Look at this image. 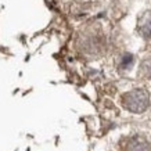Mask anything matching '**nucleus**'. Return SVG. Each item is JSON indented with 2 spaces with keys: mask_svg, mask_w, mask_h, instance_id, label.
Segmentation results:
<instances>
[{
  "mask_svg": "<svg viewBox=\"0 0 151 151\" xmlns=\"http://www.w3.org/2000/svg\"><path fill=\"white\" fill-rule=\"evenodd\" d=\"M124 107L132 112H143L148 105V94L143 89H136L126 93L122 99Z\"/></svg>",
  "mask_w": 151,
  "mask_h": 151,
  "instance_id": "nucleus-1",
  "label": "nucleus"
},
{
  "mask_svg": "<svg viewBox=\"0 0 151 151\" xmlns=\"http://www.w3.org/2000/svg\"><path fill=\"white\" fill-rule=\"evenodd\" d=\"M126 151H148V147H147V144H144L142 140L132 139V140H129Z\"/></svg>",
  "mask_w": 151,
  "mask_h": 151,
  "instance_id": "nucleus-2",
  "label": "nucleus"
},
{
  "mask_svg": "<svg viewBox=\"0 0 151 151\" xmlns=\"http://www.w3.org/2000/svg\"><path fill=\"white\" fill-rule=\"evenodd\" d=\"M142 73L146 78H151V60H146L142 64Z\"/></svg>",
  "mask_w": 151,
  "mask_h": 151,
  "instance_id": "nucleus-3",
  "label": "nucleus"
},
{
  "mask_svg": "<svg viewBox=\"0 0 151 151\" xmlns=\"http://www.w3.org/2000/svg\"><path fill=\"white\" fill-rule=\"evenodd\" d=\"M140 31L146 37H151V19H147L144 24H142Z\"/></svg>",
  "mask_w": 151,
  "mask_h": 151,
  "instance_id": "nucleus-4",
  "label": "nucleus"
}]
</instances>
